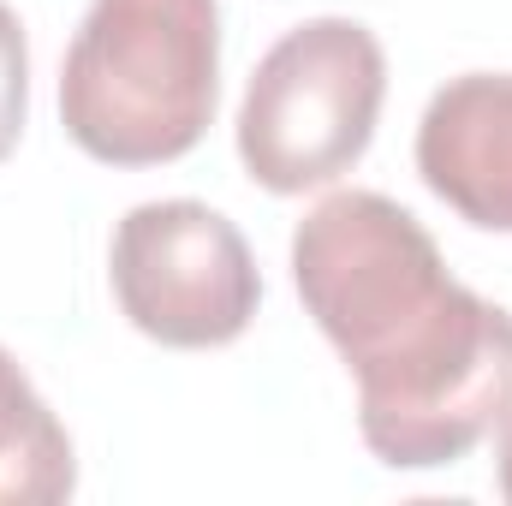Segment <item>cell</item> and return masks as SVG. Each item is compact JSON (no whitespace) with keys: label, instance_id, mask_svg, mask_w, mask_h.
Returning <instances> with one entry per match:
<instances>
[{"label":"cell","instance_id":"6da1fadb","mask_svg":"<svg viewBox=\"0 0 512 506\" xmlns=\"http://www.w3.org/2000/svg\"><path fill=\"white\" fill-rule=\"evenodd\" d=\"M292 280L358 381L364 447L393 471L459 465L512 405V310L459 286L382 191H334L292 233Z\"/></svg>","mask_w":512,"mask_h":506},{"label":"cell","instance_id":"7a4b0ae2","mask_svg":"<svg viewBox=\"0 0 512 506\" xmlns=\"http://www.w3.org/2000/svg\"><path fill=\"white\" fill-rule=\"evenodd\" d=\"M221 102L215 0H90L66 66L60 126L102 167H161L203 143Z\"/></svg>","mask_w":512,"mask_h":506},{"label":"cell","instance_id":"3957f363","mask_svg":"<svg viewBox=\"0 0 512 506\" xmlns=\"http://www.w3.org/2000/svg\"><path fill=\"white\" fill-rule=\"evenodd\" d=\"M387 54L358 18H310L256 60L239 102V161L262 191L304 197L352 173L376 137Z\"/></svg>","mask_w":512,"mask_h":506},{"label":"cell","instance_id":"277c9868","mask_svg":"<svg viewBox=\"0 0 512 506\" xmlns=\"http://www.w3.org/2000/svg\"><path fill=\"white\" fill-rule=\"evenodd\" d=\"M108 280L131 328L173 352L233 346L262 304V274L245 233L197 197L126 209L114 227Z\"/></svg>","mask_w":512,"mask_h":506},{"label":"cell","instance_id":"5b68a950","mask_svg":"<svg viewBox=\"0 0 512 506\" xmlns=\"http://www.w3.org/2000/svg\"><path fill=\"white\" fill-rule=\"evenodd\" d=\"M417 173L471 227L512 233V72H465L429 96Z\"/></svg>","mask_w":512,"mask_h":506},{"label":"cell","instance_id":"8992f818","mask_svg":"<svg viewBox=\"0 0 512 506\" xmlns=\"http://www.w3.org/2000/svg\"><path fill=\"white\" fill-rule=\"evenodd\" d=\"M78 489V453L36 381L0 346V506H60Z\"/></svg>","mask_w":512,"mask_h":506},{"label":"cell","instance_id":"52a82bcc","mask_svg":"<svg viewBox=\"0 0 512 506\" xmlns=\"http://www.w3.org/2000/svg\"><path fill=\"white\" fill-rule=\"evenodd\" d=\"M24 114H30V42L18 12L0 0V161L18 149Z\"/></svg>","mask_w":512,"mask_h":506},{"label":"cell","instance_id":"ba28073f","mask_svg":"<svg viewBox=\"0 0 512 506\" xmlns=\"http://www.w3.org/2000/svg\"><path fill=\"white\" fill-rule=\"evenodd\" d=\"M495 477H501V495L512 501V405L495 423Z\"/></svg>","mask_w":512,"mask_h":506}]
</instances>
